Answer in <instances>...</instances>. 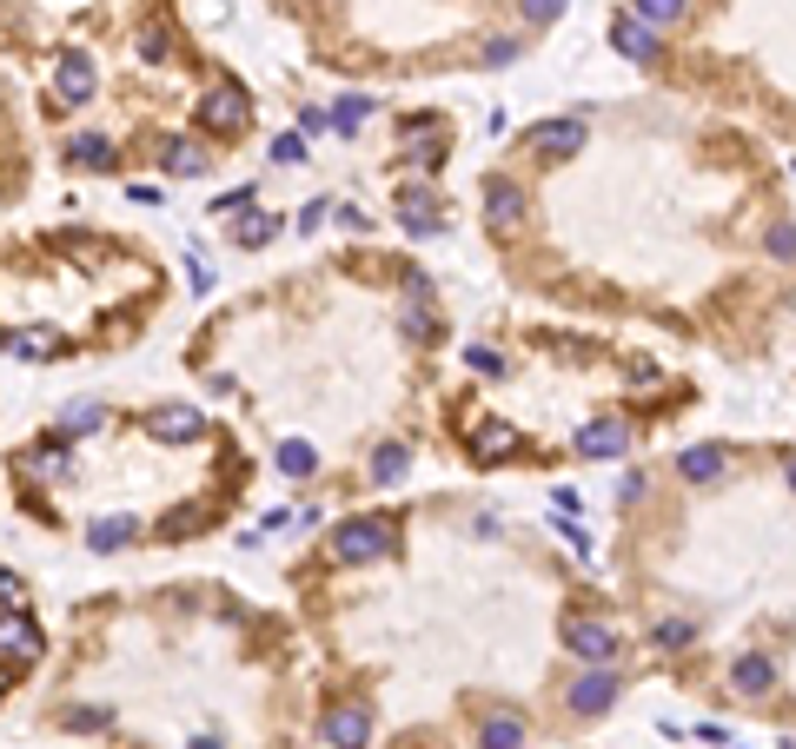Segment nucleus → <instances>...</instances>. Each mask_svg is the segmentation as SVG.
<instances>
[{
  "mask_svg": "<svg viewBox=\"0 0 796 749\" xmlns=\"http://www.w3.org/2000/svg\"><path fill=\"white\" fill-rule=\"evenodd\" d=\"M445 120L432 113V120H406V126H398V153H406L412 166H425V173H432V166H438V153H445Z\"/></svg>",
  "mask_w": 796,
  "mask_h": 749,
  "instance_id": "f03ea898",
  "label": "nucleus"
},
{
  "mask_svg": "<svg viewBox=\"0 0 796 749\" xmlns=\"http://www.w3.org/2000/svg\"><path fill=\"white\" fill-rule=\"evenodd\" d=\"M365 736H372V710L365 703H339L326 716V742L333 749H365Z\"/></svg>",
  "mask_w": 796,
  "mask_h": 749,
  "instance_id": "39448f33",
  "label": "nucleus"
},
{
  "mask_svg": "<svg viewBox=\"0 0 796 749\" xmlns=\"http://www.w3.org/2000/svg\"><path fill=\"white\" fill-rule=\"evenodd\" d=\"M565 643H571V656H584V663H611V656H617V637H611V624H598V617H571Z\"/></svg>",
  "mask_w": 796,
  "mask_h": 749,
  "instance_id": "7ed1b4c3",
  "label": "nucleus"
},
{
  "mask_svg": "<svg viewBox=\"0 0 796 749\" xmlns=\"http://www.w3.org/2000/svg\"><path fill=\"white\" fill-rule=\"evenodd\" d=\"M770 253H776V259H796V226H776V232H770Z\"/></svg>",
  "mask_w": 796,
  "mask_h": 749,
  "instance_id": "473e14b6",
  "label": "nucleus"
},
{
  "mask_svg": "<svg viewBox=\"0 0 796 749\" xmlns=\"http://www.w3.org/2000/svg\"><path fill=\"white\" fill-rule=\"evenodd\" d=\"M684 643H690V624H684V617L658 624V650H684Z\"/></svg>",
  "mask_w": 796,
  "mask_h": 749,
  "instance_id": "c756f323",
  "label": "nucleus"
},
{
  "mask_svg": "<svg viewBox=\"0 0 796 749\" xmlns=\"http://www.w3.org/2000/svg\"><path fill=\"white\" fill-rule=\"evenodd\" d=\"M146 432H153L159 445H186V438H200V411H186V404H159L153 419H146Z\"/></svg>",
  "mask_w": 796,
  "mask_h": 749,
  "instance_id": "0eeeda50",
  "label": "nucleus"
},
{
  "mask_svg": "<svg viewBox=\"0 0 796 749\" xmlns=\"http://www.w3.org/2000/svg\"><path fill=\"white\" fill-rule=\"evenodd\" d=\"M14 471H21V478H34V484H60V478L73 471V458H67V445H34V451H21V458H14Z\"/></svg>",
  "mask_w": 796,
  "mask_h": 749,
  "instance_id": "423d86ee",
  "label": "nucleus"
},
{
  "mask_svg": "<svg viewBox=\"0 0 796 749\" xmlns=\"http://www.w3.org/2000/svg\"><path fill=\"white\" fill-rule=\"evenodd\" d=\"M783 471H789V484H796V451H783Z\"/></svg>",
  "mask_w": 796,
  "mask_h": 749,
  "instance_id": "4c0bfd02",
  "label": "nucleus"
},
{
  "mask_svg": "<svg viewBox=\"0 0 796 749\" xmlns=\"http://www.w3.org/2000/svg\"><path fill=\"white\" fill-rule=\"evenodd\" d=\"M611 703H617V677L591 671V677H578V684H571V710H578V716H604Z\"/></svg>",
  "mask_w": 796,
  "mask_h": 749,
  "instance_id": "9d476101",
  "label": "nucleus"
},
{
  "mask_svg": "<svg viewBox=\"0 0 796 749\" xmlns=\"http://www.w3.org/2000/svg\"><path fill=\"white\" fill-rule=\"evenodd\" d=\"M0 604H21V577L14 570H0Z\"/></svg>",
  "mask_w": 796,
  "mask_h": 749,
  "instance_id": "f704fd0d",
  "label": "nucleus"
},
{
  "mask_svg": "<svg viewBox=\"0 0 796 749\" xmlns=\"http://www.w3.org/2000/svg\"><path fill=\"white\" fill-rule=\"evenodd\" d=\"M398 219H406L412 232H438L445 219H438V206H432V193L425 186H398Z\"/></svg>",
  "mask_w": 796,
  "mask_h": 749,
  "instance_id": "f8f14e48",
  "label": "nucleus"
},
{
  "mask_svg": "<svg viewBox=\"0 0 796 749\" xmlns=\"http://www.w3.org/2000/svg\"><path fill=\"white\" fill-rule=\"evenodd\" d=\"M200 126L206 133H239V126H246V94H239V87H213L206 107H200Z\"/></svg>",
  "mask_w": 796,
  "mask_h": 749,
  "instance_id": "20e7f679",
  "label": "nucleus"
},
{
  "mask_svg": "<svg viewBox=\"0 0 796 749\" xmlns=\"http://www.w3.org/2000/svg\"><path fill=\"white\" fill-rule=\"evenodd\" d=\"M279 232V219L273 213H246V219H232V245H266Z\"/></svg>",
  "mask_w": 796,
  "mask_h": 749,
  "instance_id": "aec40b11",
  "label": "nucleus"
},
{
  "mask_svg": "<svg viewBox=\"0 0 796 749\" xmlns=\"http://www.w3.org/2000/svg\"><path fill=\"white\" fill-rule=\"evenodd\" d=\"M624 445H630V432H624V425H611V419L578 432V451H584V458H617Z\"/></svg>",
  "mask_w": 796,
  "mask_h": 749,
  "instance_id": "4468645a",
  "label": "nucleus"
},
{
  "mask_svg": "<svg viewBox=\"0 0 796 749\" xmlns=\"http://www.w3.org/2000/svg\"><path fill=\"white\" fill-rule=\"evenodd\" d=\"M385 551H391V524H385V518H352V524L333 531V557H339V564H372V557H385Z\"/></svg>",
  "mask_w": 796,
  "mask_h": 749,
  "instance_id": "f257e3e1",
  "label": "nucleus"
},
{
  "mask_svg": "<svg viewBox=\"0 0 796 749\" xmlns=\"http://www.w3.org/2000/svg\"><path fill=\"white\" fill-rule=\"evenodd\" d=\"M0 656H40V630H34V617L27 611H0Z\"/></svg>",
  "mask_w": 796,
  "mask_h": 749,
  "instance_id": "6e6552de",
  "label": "nucleus"
},
{
  "mask_svg": "<svg viewBox=\"0 0 796 749\" xmlns=\"http://www.w3.org/2000/svg\"><path fill=\"white\" fill-rule=\"evenodd\" d=\"M159 166L167 173H206V153L193 140H159Z\"/></svg>",
  "mask_w": 796,
  "mask_h": 749,
  "instance_id": "f3484780",
  "label": "nucleus"
},
{
  "mask_svg": "<svg viewBox=\"0 0 796 749\" xmlns=\"http://www.w3.org/2000/svg\"><path fill=\"white\" fill-rule=\"evenodd\" d=\"M0 346H8L14 359H60V352H67V346H60V331H8Z\"/></svg>",
  "mask_w": 796,
  "mask_h": 749,
  "instance_id": "dca6fc26",
  "label": "nucleus"
},
{
  "mask_svg": "<svg viewBox=\"0 0 796 749\" xmlns=\"http://www.w3.org/2000/svg\"><path fill=\"white\" fill-rule=\"evenodd\" d=\"M611 47L630 53V60H651V53H658V27H644L637 14H617V21H611Z\"/></svg>",
  "mask_w": 796,
  "mask_h": 749,
  "instance_id": "1a4fd4ad",
  "label": "nucleus"
},
{
  "mask_svg": "<svg viewBox=\"0 0 796 749\" xmlns=\"http://www.w3.org/2000/svg\"><path fill=\"white\" fill-rule=\"evenodd\" d=\"M140 53H146V60L167 53V21H146V27H140Z\"/></svg>",
  "mask_w": 796,
  "mask_h": 749,
  "instance_id": "bb28decb",
  "label": "nucleus"
},
{
  "mask_svg": "<svg viewBox=\"0 0 796 749\" xmlns=\"http://www.w3.org/2000/svg\"><path fill=\"white\" fill-rule=\"evenodd\" d=\"M531 146H538V153H578V146H584V120H551V126L531 133Z\"/></svg>",
  "mask_w": 796,
  "mask_h": 749,
  "instance_id": "2eb2a0df",
  "label": "nucleus"
},
{
  "mask_svg": "<svg viewBox=\"0 0 796 749\" xmlns=\"http://www.w3.org/2000/svg\"><path fill=\"white\" fill-rule=\"evenodd\" d=\"M684 14V0H637V21H644V27H671Z\"/></svg>",
  "mask_w": 796,
  "mask_h": 749,
  "instance_id": "393cba45",
  "label": "nucleus"
},
{
  "mask_svg": "<svg viewBox=\"0 0 796 749\" xmlns=\"http://www.w3.org/2000/svg\"><path fill=\"white\" fill-rule=\"evenodd\" d=\"M511 451H518V432H511V425H492V419H485V425H471V458H478V464L511 458Z\"/></svg>",
  "mask_w": 796,
  "mask_h": 749,
  "instance_id": "9b49d317",
  "label": "nucleus"
},
{
  "mask_svg": "<svg viewBox=\"0 0 796 749\" xmlns=\"http://www.w3.org/2000/svg\"><path fill=\"white\" fill-rule=\"evenodd\" d=\"M87 544H94V551H120V544H126V524H120V518H107V524H94V537H87Z\"/></svg>",
  "mask_w": 796,
  "mask_h": 749,
  "instance_id": "a878e982",
  "label": "nucleus"
},
{
  "mask_svg": "<svg viewBox=\"0 0 796 749\" xmlns=\"http://www.w3.org/2000/svg\"><path fill=\"white\" fill-rule=\"evenodd\" d=\"M485 749H524V723L518 716H492L485 723Z\"/></svg>",
  "mask_w": 796,
  "mask_h": 749,
  "instance_id": "4be33fe9",
  "label": "nucleus"
},
{
  "mask_svg": "<svg viewBox=\"0 0 796 749\" xmlns=\"http://www.w3.org/2000/svg\"><path fill=\"white\" fill-rule=\"evenodd\" d=\"M557 8H565V0H524V14H531V21H551Z\"/></svg>",
  "mask_w": 796,
  "mask_h": 749,
  "instance_id": "c9c22d12",
  "label": "nucleus"
},
{
  "mask_svg": "<svg viewBox=\"0 0 796 749\" xmlns=\"http://www.w3.org/2000/svg\"><path fill=\"white\" fill-rule=\"evenodd\" d=\"M279 464L305 478V471H312V445H279Z\"/></svg>",
  "mask_w": 796,
  "mask_h": 749,
  "instance_id": "2f4dec72",
  "label": "nucleus"
},
{
  "mask_svg": "<svg viewBox=\"0 0 796 749\" xmlns=\"http://www.w3.org/2000/svg\"><path fill=\"white\" fill-rule=\"evenodd\" d=\"M87 94H94V60H87V53H67V60H60V100L80 107Z\"/></svg>",
  "mask_w": 796,
  "mask_h": 749,
  "instance_id": "ddd939ff",
  "label": "nucleus"
},
{
  "mask_svg": "<svg viewBox=\"0 0 796 749\" xmlns=\"http://www.w3.org/2000/svg\"><path fill=\"white\" fill-rule=\"evenodd\" d=\"M67 723H73V729H100V723H107V710H67Z\"/></svg>",
  "mask_w": 796,
  "mask_h": 749,
  "instance_id": "72a5a7b5",
  "label": "nucleus"
},
{
  "mask_svg": "<svg viewBox=\"0 0 796 749\" xmlns=\"http://www.w3.org/2000/svg\"><path fill=\"white\" fill-rule=\"evenodd\" d=\"M485 200H492V219H498V226H518V219H524V186L492 180V193H485Z\"/></svg>",
  "mask_w": 796,
  "mask_h": 749,
  "instance_id": "a211bd4d",
  "label": "nucleus"
},
{
  "mask_svg": "<svg viewBox=\"0 0 796 749\" xmlns=\"http://www.w3.org/2000/svg\"><path fill=\"white\" fill-rule=\"evenodd\" d=\"M8 684H14V671H8V663H0V697H8Z\"/></svg>",
  "mask_w": 796,
  "mask_h": 749,
  "instance_id": "e433bc0d",
  "label": "nucleus"
},
{
  "mask_svg": "<svg viewBox=\"0 0 796 749\" xmlns=\"http://www.w3.org/2000/svg\"><path fill=\"white\" fill-rule=\"evenodd\" d=\"M731 684H737L744 697H757V690L770 684V663H763V656H737V663H731Z\"/></svg>",
  "mask_w": 796,
  "mask_h": 749,
  "instance_id": "412c9836",
  "label": "nucleus"
},
{
  "mask_svg": "<svg viewBox=\"0 0 796 749\" xmlns=\"http://www.w3.org/2000/svg\"><path fill=\"white\" fill-rule=\"evenodd\" d=\"M73 159H80V166H113V146H107L100 133H80V140H73Z\"/></svg>",
  "mask_w": 796,
  "mask_h": 749,
  "instance_id": "b1692460",
  "label": "nucleus"
},
{
  "mask_svg": "<svg viewBox=\"0 0 796 749\" xmlns=\"http://www.w3.org/2000/svg\"><path fill=\"white\" fill-rule=\"evenodd\" d=\"M193 749H219V742H213V736H200V742H193Z\"/></svg>",
  "mask_w": 796,
  "mask_h": 749,
  "instance_id": "58836bf2",
  "label": "nucleus"
},
{
  "mask_svg": "<svg viewBox=\"0 0 796 749\" xmlns=\"http://www.w3.org/2000/svg\"><path fill=\"white\" fill-rule=\"evenodd\" d=\"M100 419H107L100 404H73V411H67V425H73V432H100Z\"/></svg>",
  "mask_w": 796,
  "mask_h": 749,
  "instance_id": "7c9ffc66",
  "label": "nucleus"
},
{
  "mask_svg": "<svg viewBox=\"0 0 796 749\" xmlns=\"http://www.w3.org/2000/svg\"><path fill=\"white\" fill-rule=\"evenodd\" d=\"M406 464H412V458H406V445H378L372 478H378V484H398V478H406Z\"/></svg>",
  "mask_w": 796,
  "mask_h": 749,
  "instance_id": "5701e85b",
  "label": "nucleus"
},
{
  "mask_svg": "<svg viewBox=\"0 0 796 749\" xmlns=\"http://www.w3.org/2000/svg\"><path fill=\"white\" fill-rule=\"evenodd\" d=\"M365 107H372V100H339V113H333V126H339V133H359V120H365Z\"/></svg>",
  "mask_w": 796,
  "mask_h": 749,
  "instance_id": "cd10ccee",
  "label": "nucleus"
},
{
  "mask_svg": "<svg viewBox=\"0 0 796 749\" xmlns=\"http://www.w3.org/2000/svg\"><path fill=\"white\" fill-rule=\"evenodd\" d=\"M273 159H279V166H299V159H305V140H299V133H279V140H273Z\"/></svg>",
  "mask_w": 796,
  "mask_h": 749,
  "instance_id": "c85d7f7f",
  "label": "nucleus"
},
{
  "mask_svg": "<svg viewBox=\"0 0 796 749\" xmlns=\"http://www.w3.org/2000/svg\"><path fill=\"white\" fill-rule=\"evenodd\" d=\"M677 471H684V478H697V484H710V478H724V451H716V445H697V451H684V458H677Z\"/></svg>",
  "mask_w": 796,
  "mask_h": 749,
  "instance_id": "6ab92c4d",
  "label": "nucleus"
}]
</instances>
